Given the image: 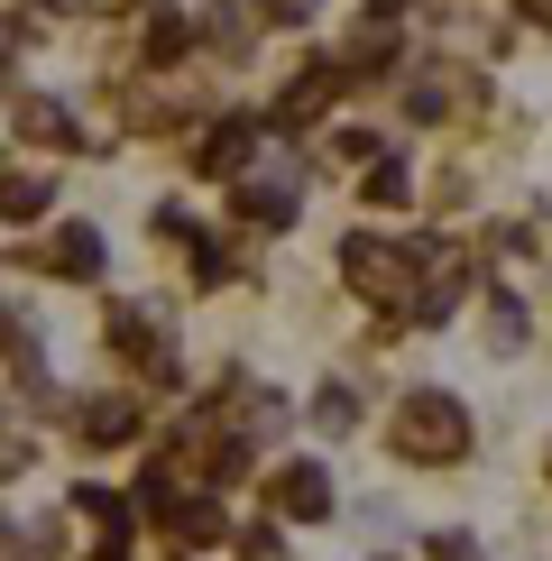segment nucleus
<instances>
[{
	"label": "nucleus",
	"mask_w": 552,
	"mask_h": 561,
	"mask_svg": "<svg viewBox=\"0 0 552 561\" xmlns=\"http://www.w3.org/2000/svg\"><path fill=\"white\" fill-rule=\"evenodd\" d=\"M405 442H414V451H433V460H451L460 451V414L442 405V396H414V405H405V424H396Z\"/></svg>",
	"instance_id": "1"
}]
</instances>
